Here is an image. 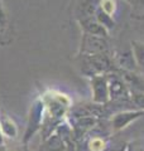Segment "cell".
<instances>
[{"instance_id":"obj_1","label":"cell","mask_w":144,"mask_h":151,"mask_svg":"<svg viewBox=\"0 0 144 151\" xmlns=\"http://www.w3.org/2000/svg\"><path fill=\"white\" fill-rule=\"evenodd\" d=\"M85 49L89 53L95 54H104L108 49V43L101 37L90 35L87 34L85 38Z\"/></svg>"},{"instance_id":"obj_2","label":"cell","mask_w":144,"mask_h":151,"mask_svg":"<svg viewBox=\"0 0 144 151\" xmlns=\"http://www.w3.org/2000/svg\"><path fill=\"white\" fill-rule=\"evenodd\" d=\"M82 25L90 35H96V37H101L105 38L108 35V30L100 24V23L96 20V19L92 18H89V19H85V20L81 22Z\"/></svg>"},{"instance_id":"obj_3","label":"cell","mask_w":144,"mask_h":151,"mask_svg":"<svg viewBox=\"0 0 144 151\" xmlns=\"http://www.w3.org/2000/svg\"><path fill=\"white\" fill-rule=\"evenodd\" d=\"M118 64L123 67L125 70H133L134 65H135V58H134L133 50H127V52H120L116 55Z\"/></svg>"},{"instance_id":"obj_4","label":"cell","mask_w":144,"mask_h":151,"mask_svg":"<svg viewBox=\"0 0 144 151\" xmlns=\"http://www.w3.org/2000/svg\"><path fill=\"white\" fill-rule=\"evenodd\" d=\"M121 76V79H124V82H125L127 84H130V86H134V87H137V88H143V82H142V79L139 78V76L135 74V73H133V70H121V73H120Z\"/></svg>"},{"instance_id":"obj_5","label":"cell","mask_w":144,"mask_h":151,"mask_svg":"<svg viewBox=\"0 0 144 151\" xmlns=\"http://www.w3.org/2000/svg\"><path fill=\"white\" fill-rule=\"evenodd\" d=\"M96 20H97L106 30H110L111 28H114V24H115L114 20H113V17L108 15V14L104 13L101 9H99L97 13H96Z\"/></svg>"},{"instance_id":"obj_6","label":"cell","mask_w":144,"mask_h":151,"mask_svg":"<svg viewBox=\"0 0 144 151\" xmlns=\"http://www.w3.org/2000/svg\"><path fill=\"white\" fill-rule=\"evenodd\" d=\"M133 54L135 58V62L139 65H144V43H139V42H133Z\"/></svg>"},{"instance_id":"obj_7","label":"cell","mask_w":144,"mask_h":151,"mask_svg":"<svg viewBox=\"0 0 144 151\" xmlns=\"http://www.w3.org/2000/svg\"><path fill=\"white\" fill-rule=\"evenodd\" d=\"M100 9L106 13L108 15L113 17L115 10H116V3H115V0H101L100 1Z\"/></svg>"},{"instance_id":"obj_8","label":"cell","mask_w":144,"mask_h":151,"mask_svg":"<svg viewBox=\"0 0 144 151\" xmlns=\"http://www.w3.org/2000/svg\"><path fill=\"white\" fill-rule=\"evenodd\" d=\"M134 8V14L135 15H144V0H128Z\"/></svg>"},{"instance_id":"obj_9","label":"cell","mask_w":144,"mask_h":151,"mask_svg":"<svg viewBox=\"0 0 144 151\" xmlns=\"http://www.w3.org/2000/svg\"><path fill=\"white\" fill-rule=\"evenodd\" d=\"M90 149L91 151H101L104 149V141L101 139H92L90 141Z\"/></svg>"},{"instance_id":"obj_10","label":"cell","mask_w":144,"mask_h":151,"mask_svg":"<svg viewBox=\"0 0 144 151\" xmlns=\"http://www.w3.org/2000/svg\"><path fill=\"white\" fill-rule=\"evenodd\" d=\"M135 101H137L138 105H140L142 107H144V94H137Z\"/></svg>"}]
</instances>
